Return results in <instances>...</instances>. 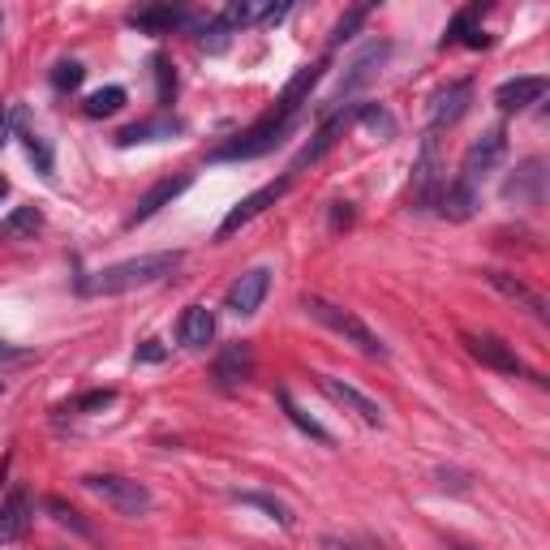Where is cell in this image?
<instances>
[{"mask_svg":"<svg viewBox=\"0 0 550 550\" xmlns=\"http://www.w3.org/2000/svg\"><path fill=\"white\" fill-rule=\"evenodd\" d=\"M177 267H181V250L138 254V258L112 263V267L95 271V275H82V280H78V293H86V297H117V293H134V288L159 284L164 275H172Z\"/></svg>","mask_w":550,"mask_h":550,"instance_id":"obj_1","label":"cell"},{"mask_svg":"<svg viewBox=\"0 0 550 550\" xmlns=\"http://www.w3.org/2000/svg\"><path fill=\"white\" fill-rule=\"evenodd\" d=\"M301 310H306L314 323H323L327 331H336V336H344L349 344H357V349L366 353V357H379V361L387 357V344L374 336V331L361 323L353 310H344V306H336V301H327V297H318V293H306V297H301Z\"/></svg>","mask_w":550,"mask_h":550,"instance_id":"obj_2","label":"cell"},{"mask_svg":"<svg viewBox=\"0 0 550 550\" xmlns=\"http://www.w3.org/2000/svg\"><path fill=\"white\" fill-rule=\"evenodd\" d=\"M288 129H293V117H288L284 108H271L263 121L250 125L241 138L224 142V147L215 151L211 159H254V155H267V151H275L288 138Z\"/></svg>","mask_w":550,"mask_h":550,"instance_id":"obj_3","label":"cell"},{"mask_svg":"<svg viewBox=\"0 0 550 550\" xmlns=\"http://www.w3.org/2000/svg\"><path fill=\"white\" fill-rule=\"evenodd\" d=\"M82 486L104 499L108 508H117L121 516H147L151 503H155L147 486L134 482V477H121V473H86Z\"/></svg>","mask_w":550,"mask_h":550,"instance_id":"obj_4","label":"cell"},{"mask_svg":"<svg viewBox=\"0 0 550 550\" xmlns=\"http://www.w3.org/2000/svg\"><path fill=\"white\" fill-rule=\"evenodd\" d=\"M443 155H439V129H426L422 134V155L413 164V190L409 202L413 211H430L439 207V194H443Z\"/></svg>","mask_w":550,"mask_h":550,"instance_id":"obj_5","label":"cell"},{"mask_svg":"<svg viewBox=\"0 0 550 550\" xmlns=\"http://www.w3.org/2000/svg\"><path fill=\"white\" fill-rule=\"evenodd\" d=\"M460 344L469 349L473 361H482L486 370H499V374H516V379H538L525 361L516 357V349L508 340H499V336H490V331H460ZM542 383V379H538Z\"/></svg>","mask_w":550,"mask_h":550,"instance_id":"obj_6","label":"cell"},{"mask_svg":"<svg viewBox=\"0 0 550 550\" xmlns=\"http://www.w3.org/2000/svg\"><path fill=\"white\" fill-rule=\"evenodd\" d=\"M503 155H508V134H503V125L495 129H486L482 138L473 142V147L465 151V159H460V185H469V190H477V181L486 177L490 168H499L503 164Z\"/></svg>","mask_w":550,"mask_h":550,"instance_id":"obj_7","label":"cell"},{"mask_svg":"<svg viewBox=\"0 0 550 550\" xmlns=\"http://www.w3.org/2000/svg\"><path fill=\"white\" fill-rule=\"evenodd\" d=\"M267 293H271V271L267 267H254V271H245V275H237V280H233V288L224 293V310L237 314V318H250L267 301Z\"/></svg>","mask_w":550,"mask_h":550,"instance_id":"obj_8","label":"cell"},{"mask_svg":"<svg viewBox=\"0 0 550 550\" xmlns=\"http://www.w3.org/2000/svg\"><path fill=\"white\" fill-rule=\"evenodd\" d=\"M288 185H293V177H280V181H271V185H263V190H254L250 198H241V202H237V207H233V211H228V215H224V224H220V233H215V237H220V241H224V237H233V233H237V228H241V224H250V220H254V215H263L267 207H275V202H280V198L288 194Z\"/></svg>","mask_w":550,"mask_h":550,"instance_id":"obj_9","label":"cell"},{"mask_svg":"<svg viewBox=\"0 0 550 550\" xmlns=\"http://www.w3.org/2000/svg\"><path fill=\"white\" fill-rule=\"evenodd\" d=\"M387 52H392V43H370V48L357 56V61L349 65V74H344V82H340L336 99H331V112H340V108H344V99H349L353 91H361L366 82L379 78V65L387 61Z\"/></svg>","mask_w":550,"mask_h":550,"instance_id":"obj_10","label":"cell"},{"mask_svg":"<svg viewBox=\"0 0 550 550\" xmlns=\"http://www.w3.org/2000/svg\"><path fill=\"white\" fill-rule=\"evenodd\" d=\"M482 280L495 288V293H503L508 301H516V306H525L538 323H550V306H546V297L538 293V288H529L525 280H516L512 271H482Z\"/></svg>","mask_w":550,"mask_h":550,"instance_id":"obj_11","label":"cell"},{"mask_svg":"<svg viewBox=\"0 0 550 550\" xmlns=\"http://www.w3.org/2000/svg\"><path fill=\"white\" fill-rule=\"evenodd\" d=\"M318 387L327 392V400H336L340 409L357 413L366 426H383V409H379V404H374L366 392H357L353 383H340V379H331V374H318Z\"/></svg>","mask_w":550,"mask_h":550,"instance_id":"obj_12","label":"cell"},{"mask_svg":"<svg viewBox=\"0 0 550 550\" xmlns=\"http://www.w3.org/2000/svg\"><path fill=\"white\" fill-rule=\"evenodd\" d=\"M469 99H473V82L460 78L452 86H443L430 104V129H443V125H456L460 117L469 112Z\"/></svg>","mask_w":550,"mask_h":550,"instance_id":"obj_13","label":"cell"},{"mask_svg":"<svg viewBox=\"0 0 550 550\" xmlns=\"http://www.w3.org/2000/svg\"><path fill=\"white\" fill-rule=\"evenodd\" d=\"M190 181H194V177H190V172H181V177H168V181H159V185H151V190H147V194H142V198H138V207H134V211H129V220H125V224H129V228H134V224H142V220H151V215H159V211H164V207H168V202H172V198H181L185 190H190Z\"/></svg>","mask_w":550,"mask_h":550,"instance_id":"obj_14","label":"cell"},{"mask_svg":"<svg viewBox=\"0 0 550 550\" xmlns=\"http://www.w3.org/2000/svg\"><path fill=\"white\" fill-rule=\"evenodd\" d=\"M546 78L542 74H529V78H508L495 91V104L503 108V112H525L529 104H538V99L546 95Z\"/></svg>","mask_w":550,"mask_h":550,"instance_id":"obj_15","label":"cell"},{"mask_svg":"<svg viewBox=\"0 0 550 550\" xmlns=\"http://www.w3.org/2000/svg\"><path fill=\"white\" fill-rule=\"evenodd\" d=\"M181 22H185V9H177V5H151V9L129 13V26L142 35H168V31H177Z\"/></svg>","mask_w":550,"mask_h":550,"instance_id":"obj_16","label":"cell"},{"mask_svg":"<svg viewBox=\"0 0 550 550\" xmlns=\"http://www.w3.org/2000/svg\"><path fill=\"white\" fill-rule=\"evenodd\" d=\"M26 529H31V499H26V490H13L0 503V542H18Z\"/></svg>","mask_w":550,"mask_h":550,"instance_id":"obj_17","label":"cell"},{"mask_svg":"<svg viewBox=\"0 0 550 550\" xmlns=\"http://www.w3.org/2000/svg\"><path fill=\"white\" fill-rule=\"evenodd\" d=\"M181 121L177 117H151V121H134V125H125L121 134H117V142L121 147H138V142H164V138H172V134H181Z\"/></svg>","mask_w":550,"mask_h":550,"instance_id":"obj_18","label":"cell"},{"mask_svg":"<svg viewBox=\"0 0 550 550\" xmlns=\"http://www.w3.org/2000/svg\"><path fill=\"white\" fill-rule=\"evenodd\" d=\"M177 336H181L185 349H207V344L215 340V314L207 306H190V310L181 314Z\"/></svg>","mask_w":550,"mask_h":550,"instance_id":"obj_19","label":"cell"},{"mask_svg":"<svg viewBox=\"0 0 550 550\" xmlns=\"http://www.w3.org/2000/svg\"><path fill=\"white\" fill-rule=\"evenodd\" d=\"M250 366H254L250 344H228L220 361H215V379H220V387H241L250 379Z\"/></svg>","mask_w":550,"mask_h":550,"instance_id":"obj_20","label":"cell"},{"mask_svg":"<svg viewBox=\"0 0 550 550\" xmlns=\"http://www.w3.org/2000/svg\"><path fill=\"white\" fill-rule=\"evenodd\" d=\"M344 121H349V112H331V117L323 121V129H318V134H314V142H310V147L306 151H301L297 155V164H293V172H301V168H306V164H318V159H323L331 147H336V134H340V129H344ZM293 172H288V177H293Z\"/></svg>","mask_w":550,"mask_h":550,"instance_id":"obj_21","label":"cell"},{"mask_svg":"<svg viewBox=\"0 0 550 550\" xmlns=\"http://www.w3.org/2000/svg\"><path fill=\"white\" fill-rule=\"evenodd\" d=\"M473 207H477V190H469V185H460V181L443 185V194H439V215H443V220L460 224V220H469V215H473Z\"/></svg>","mask_w":550,"mask_h":550,"instance_id":"obj_22","label":"cell"},{"mask_svg":"<svg viewBox=\"0 0 550 550\" xmlns=\"http://www.w3.org/2000/svg\"><path fill=\"white\" fill-rule=\"evenodd\" d=\"M318 78H323V61H318V65H306V69H297V78H293V82H288V86H284V95H280V99H275V108H284V112H288V117H297L301 99H306V95H310V86H314Z\"/></svg>","mask_w":550,"mask_h":550,"instance_id":"obj_23","label":"cell"},{"mask_svg":"<svg viewBox=\"0 0 550 550\" xmlns=\"http://www.w3.org/2000/svg\"><path fill=\"white\" fill-rule=\"evenodd\" d=\"M43 228V211L39 207H18L0 220V237L5 241H22V237H35Z\"/></svg>","mask_w":550,"mask_h":550,"instance_id":"obj_24","label":"cell"},{"mask_svg":"<svg viewBox=\"0 0 550 550\" xmlns=\"http://www.w3.org/2000/svg\"><path fill=\"white\" fill-rule=\"evenodd\" d=\"M237 503H245V508H258V512H267V516H271L280 529H293V520H297V516H293V508H288L284 499L263 495V490H241Z\"/></svg>","mask_w":550,"mask_h":550,"instance_id":"obj_25","label":"cell"},{"mask_svg":"<svg viewBox=\"0 0 550 550\" xmlns=\"http://www.w3.org/2000/svg\"><path fill=\"white\" fill-rule=\"evenodd\" d=\"M275 400H280V409L288 413V422H293L301 434H310V439H318V443H327V447H331V430H323V426H318V422H314V417H310L306 409H297V400L288 396L284 387H280V392H275Z\"/></svg>","mask_w":550,"mask_h":550,"instance_id":"obj_26","label":"cell"},{"mask_svg":"<svg viewBox=\"0 0 550 550\" xmlns=\"http://www.w3.org/2000/svg\"><path fill=\"white\" fill-rule=\"evenodd\" d=\"M357 121L366 125L379 142H392V138H396V117H392V112H387L383 104H361V108H357Z\"/></svg>","mask_w":550,"mask_h":550,"instance_id":"obj_27","label":"cell"},{"mask_svg":"<svg viewBox=\"0 0 550 550\" xmlns=\"http://www.w3.org/2000/svg\"><path fill=\"white\" fill-rule=\"evenodd\" d=\"M125 108V86H104V91H91L86 95V104H82V112L86 117H112V112H121Z\"/></svg>","mask_w":550,"mask_h":550,"instance_id":"obj_28","label":"cell"},{"mask_svg":"<svg viewBox=\"0 0 550 550\" xmlns=\"http://www.w3.org/2000/svg\"><path fill=\"white\" fill-rule=\"evenodd\" d=\"M18 134H22V142H26V151H31V159L39 164V172H52V147L35 134L31 125H22V112H18Z\"/></svg>","mask_w":550,"mask_h":550,"instance_id":"obj_29","label":"cell"},{"mask_svg":"<svg viewBox=\"0 0 550 550\" xmlns=\"http://www.w3.org/2000/svg\"><path fill=\"white\" fill-rule=\"evenodd\" d=\"M48 512H52V520L56 525H65V529H74V533H82V538H91V525H86V520L69 508L65 499H48Z\"/></svg>","mask_w":550,"mask_h":550,"instance_id":"obj_30","label":"cell"},{"mask_svg":"<svg viewBox=\"0 0 550 550\" xmlns=\"http://www.w3.org/2000/svg\"><path fill=\"white\" fill-rule=\"evenodd\" d=\"M82 78H86L82 61H61V65L52 69V86H56V91H61V95H65V91H78Z\"/></svg>","mask_w":550,"mask_h":550,"instance_id":"obj_31","label":"cell"},{"mask_svg":"<svg viewBox=\"0 0 550 550\" xmlns=\"http://www.w3.org/2000/svg\"><path fill=\"white\" fill-rule=\"evenodd\" d=\"M155 82H159V104H172V95H177V74H172V61L168 56H155Z\"/></svg>","mask_w":550,"mask_h":550,"instance_id":"obj_32","label":"cell"},{"mask_svg":"<svg viewBox=\"0 0 550 550\" xmlns=\"http://www.w3.org/2000/svg\"><path fill=\"white\" fill-rule=\"evenodd\" d=\"M112 400H117V392H108V387H104V392H86V396H78L74 404H69V409H74V413H99V409H108Z\"/></svg>","mask_w":550,"mask_h":550,"instance_id":"obj_33","label":"cell"},{"mask_svg":"<svg viewBox=\"0 0 550 550\" xmlns=\"http://www.w3.org/2000/svg\"><path fill=\"white\" fill-rule=\"evenodd\" d=\"M366 22V9H353V13H344V18L336 22V31H331V48H340L344 39H353V31Z\"/></svg>","mask_w":550,"mask_h":550,"instance_id":"obj_34","label":"cell"},{"mask_svg":"<svg viewBox=\"0 0 550 550\" xmlns=\"http://www.w3.org/2000/svg\"><path fill=\"white\" fill-rule=\"evenodd\" d=\"M331 207H336V211H331V228H336V233H340V228H349V224H353L349 202H331Z\"/></svg>","mask_w":550,"mask_h":550,"instance_id":"obj_35","label":"cell"},{"mask_svg":"<svg viewBox=\"0 0 550 550\" xmlns=\"http://www.w3.org/2000/svg\"><path fill=\"white\" fill-rule=\"evenodd\" d=\"M164 357H168V349H164L159 340H147V344L138 349V361H164Z\"/></svg>","mask_w":550,"mask_h":550,"instance_id":"obj_36","label":"cell"},{"mask_svg":"<svg viewBox=\"0 0 550 550\" xmlns=\"http://www.w3.org/2000/svg\"><path fill=\"white\" fill-rule=\"evenodd\" d=\"M318 550H361V546H353V542H344V538H331V533H327V538H323V542H318Z\"/></svg>","mask_w":550,"mask_h":550,"instance_id":"obj_37","label":"cell"},{"mask_svg":"<svg viewBox=\"0 0 550 550\" xmlns=\"http://www.w3.org/2000/svg\"><path fill=\"white\" fill-rule=\"evenodd\" d=\"M13 121H18V112H5V108H0V147H5V134H9Z\"/></svg>","mask_w":550,"mask_h":550,"instance_id":"obj_38","label":"cell"},{"mask_svg":"<svg viewBox=\"0 0 550 550\" xmlns=\"http://www.w3.org/2000/svg\"><path fill=\"white\" fill-rule=\"evenodd\" d=\"M26 353L22 349H13V344H5V340H0V361H22Z\"/></svg>","mask_w":550,"mask_h":550,"instance_id":"obj_39","label":"cell"},{"mask_svg":"<svg viewBox=\"0 0 550 550\" xmlns=\"http://www.w3.org/2000/svg\"><path fill=\"white\" fill-rule=\"evenodd\" d=\"M5 194H9V181H5V177H0V198H5Z\"/></svg>","mask_w":550,"mask_h":550,"instance_id":"obj_40","label":"cell"},{"mask_svg":"<svg viewBox=\"0 0 550 550\" xmlns=\"http://www.w3.org/2000/svg\"><path fill=\"white\" fill-rule=\"evenodd\" d=\"M447 550H469V546H447Z\"/></svg>","mask_w":550,"mask_h":550,"instance_id":"obj_41","label":"cell"},{"mask_svg":"<svg viewBox=\"0 0 550 550\" xmlns=\"http://www.w3.org/2000/svg\"><path fill=\"white\" fill-rule=\"evenodd\" d=\"M0 392H5V387H0Z\"/></svg>","mask_w":550,"mask_h":550,"instance_id":"obj_42","label":"cell"}]
</instances>
